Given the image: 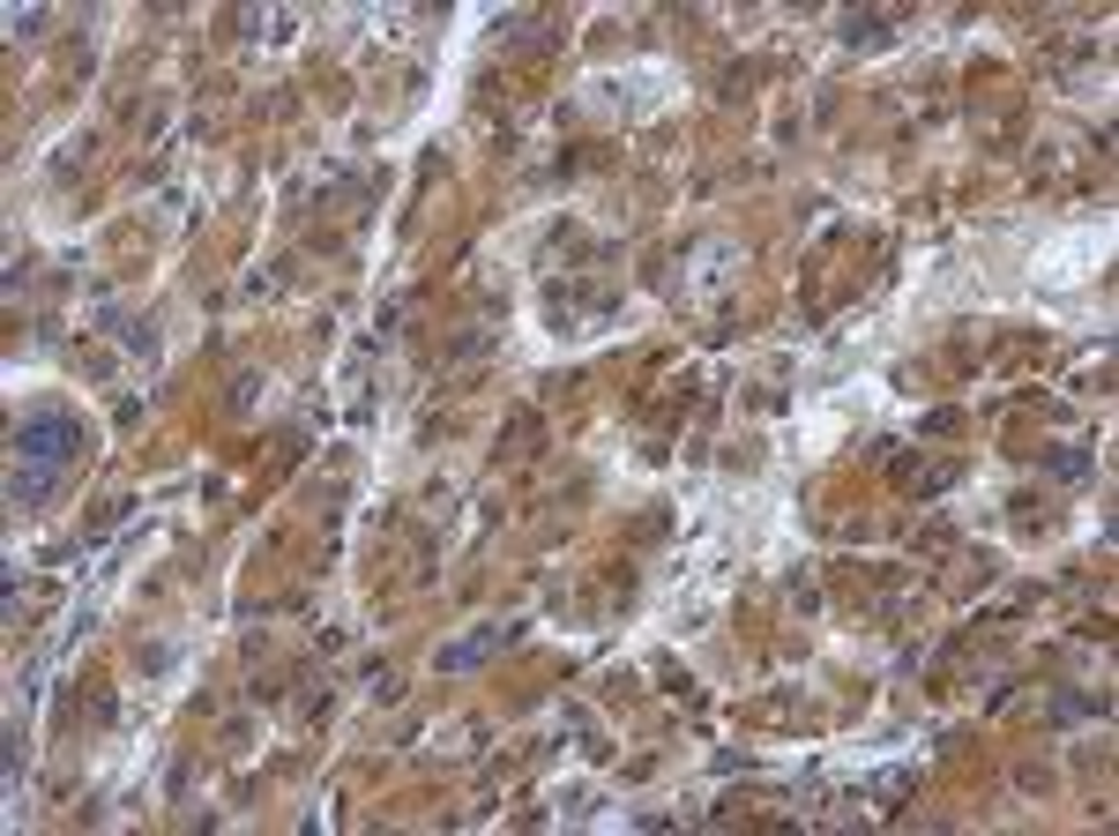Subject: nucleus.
Listing matches in <instances>:
<instances>
[{"label":"nucleus","instance_id":"1","mask_svg":"<svg viewBox=\"0 0 1119 836\" xmlns=\"http://www.w3.org/2000/svg\"><path fill=\"white\" fill-rule=\"evenodd\" d=\"M23 449H38V456H68V449H75V426H60V418L23 426Z\"/></svg>","mask_w":1119,"mask_h":836}]
</instances>
